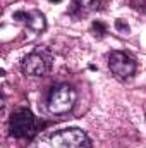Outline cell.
<instances>
[{
  "label": "cell",
  "mask_w": 146,
  "mask_h": 148,
  "mask_svg": "<svg viewBox=\"0 0 146 148\" xmlns=\"http://www.w3.org/2000/svg\"><path fill=\"white\" fill-rule=\"evenodd\" d=\"M36 148H91V141L83 129L65 127L43 136Z\"/></svg>",
  "instance_id": "obj_1"
},
{
  "label": "cell",
  "mask_w": 146,
  "mask_h": 148,
  "mask_svg": "<svg viewBox=\"0 0 146 148\" xmlns=\"http://www.w3.org/2000/svg\"><path fill=\"white\" fill-rule=\"evenodd\" d=\"M76 103V90L71 84H57L48 95V110L55 115H62L72 110Z\"/></svg>",
  "instance_id": "obj_2"
},
{
  "label": "cell",
  "mask_w": 146,
  "mask_h": 148,
  "mask_svg": "<svg viewBox=\"0 0 146 148\" xmlns=\"http://www.w3.org/2000/svg\"><path fill=\"white\" fill-rule=\"evenodd\" d=\"M52 62H53V55L48 48H36L31 53H28L21 64L23 73L28 76H45L52 69Z\"/></svg>",
  "instance_id": "obj_3"
},
{
  "label": "cell",
  "mask_w": 146,
  "mask_h": 148,
  "mask_svg": "<svg viewBox=\"0 0 146 148\" xmlns=\"http://www.w3.org/2000/svg\"><path fill=\"white\" fill-rule=\"evenodd\" d=\"M38 122L33 112L28 109H19L10 117V134L19 140H29L36 134Z\"/></svg>",
  "instance_id": "obj_4"
},
{
  "label": "cell",
  "mask_w": 146,
  "mask_h": 148,
  "mask_svg": "<svg viewBox=\"0 0 146 148\" xmlns=\"http://www.w3.org/2000/svg\"><path fill=\"white\" fill-rule=\"evenodd\" d=\"M108 67L115 77L126 81V79L132 77L134 73H136V60L131 55H127L126 52L115 50V52L110 53L108 57Z\"/></svg>",
  "instance_id": "obj_5"
},
{
  "label": "cell",
  "mask_w": 146,
  "mask_h": 148,
  "mask_svg": "<svg viewBox=\"0 0 146 148\" xmlns=\"http://www.w3.org/2000/svg\"><path fill=\"white\" fill-rule=\"evenodd\" d=\"M14 19L17 21H26L28 26L33 29V31H43L45 26H46V21H45V16L38 10L33 12H16L14 14Z\"/></svg>",
  "instance_id": "obj_6"
},
{
  "label": "cell",
  "mask_w": 146,
  "mask_h": 148,
  "mask_svg": "<svg viewBox=\"0 0 146 148\" xmlns=\"http://www.w3.org/2000/svg\"><path fill=\"white\" fill-rule=\"evenodd\" d=\"M77 3H79L81 9H84V10H91V9H95V7H98L100 0H77Z\"/></svg>",
  "instance_id": "obj_7"
},
{
  "label": "cell",
  "mask_w": 146,
  "mask_h": 148,
  "mask_svg": "<svg viewBox=\"0 0 146 148\" xmlns=\"http://www.w3.org/2000/svg\"><path fill=\"white\" fill-rule=\"evenodd\" d=\"M91 28H93L95 35H96V36H100V38H102L103 35H105V33H107V28H105V24H103V23H100V21H95Z\"/></svg>",
  "instance_id": "obj_8"
},
{
  "label": "cell",
  "mask_w": 146,
  "mask_h": 148,
  "mask_svg": "<svg viewBox=\"0 0 146 148\" xmlns=\"http://www.w3.org/2000/svg\"><path fill=\"white\" fill-rule=\"evenodd\" d=\"M115 28H117L119 31H124V33H129V31H131L129 26H127V23L122 21V19H117V21H115Z\"/></svg>",
  "instance_id": "obj_9"
},
{
  "label": "cell",
  "mask_w": 146,
  "mask_h": 148,
  "mask_svg": "<svg viewBox=\"0 0 146 148\" xmlns=\"http://www.w3.org/2000/svg\"><path fill=\"white\" fill-rule=\"evenodd\" d=\"M131 5L138 10H146V0H131Z\"/></svg>",
  "instance_id": "obj_10"
},
{
  "label": "cell",
  "mask_w": 146,
  "mask_h": 148,
  "mask_svg": "<svg viewBox=\"0 0 146 148\" xmlns=\"http://www.w3.org/2000/svg\"><path fill=\"white\" fill-rule=\"evenodd\" d=\"M50 2H57V3H59V2H62V0H50Z\"/></svg>",
  "instance_id": "obj_11"
}]
</instances>
